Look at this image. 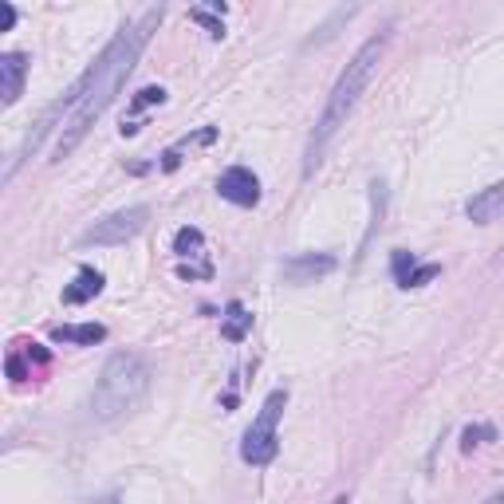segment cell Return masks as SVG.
Returning a JSON list of instances; mask_svg holds the SVG:
<instances>
[{
	"instance_id": "277c9868",
	"label": "cell",
	"mask_w": 504,
	"mask_h": 504,
	"mask_svg": "<svg viewBox=\"0 0 504 504\" xmlns=\"http://www.w3.org/2000/svg\"><path fill=\"white\" fill-rule=\"evenodd\" d=\"M284 406H288V391L284 386H276L265 406H260V414L252 418V426L245 430V438H240V461L245 465H257L265 469L276 461V450H280V418H284Z\"/></svg>"
},
{
	"instance_id": "9a60e30c",
	"label": "cell",
	"mask_w": 504,
	"mask_h": 504,
	"mask_svg": "<svg viewBox=\"0 0 504 504\" xmlns=\"http://www.w3.org/2000/svg\"><path fill=\"white\" fill-rule=\"evenodd\" d=\"M193 20H198V24H205V28H209V36L213 40H221L225 36V8L221 5H213V8H193V13H189Z\"/></svg>"
},
{
	"instance_id": "ffe728a7",
	"label": "cell",
	"mask_w": 504,
	"mask_h": 504,
	"mask_svg": "<svg viewBox=\"0 0 504 504\" xmlns=\"http://www.w3.org/2000/svg\"><path fill=\"white\" fill-rule=\"evenodd\" d=\"M331 504H347V497H335V500H331Z\"/></svg>"
},
{
	"instance_id": "52a82bcc",
	"label": "cell",
	"mask_w": 504,
	"mask_h": 504,
	"mask_svg": "<svg viewBox=\"0 0 504 504\" xmlns=\"http://www.w3.org/2000/svg\"><path fill=\"white\" fill-rule=\"evenodd\" d=\"M391 272H394L398 288H422V284H430V280L441 276V265H433V260H430V265H418L414 252L398 248L394 257H391Z\"/></svg>"
},
{
	"instance_id": "ac0fdd59",
	"label": "cell",
	"mask_w": 504,
	"mask_h": 504,
	"mask_svg": "<svg viewBox=\"0 0 504 504\" xmlns=\"http://www.w3.org/2000/svg\"><path fill=\"white\" fill-rule=\"evenodd\" d=\"M13 24H16V8L8 0H0V32H13Z\"/></svg>"
},
{
	"instance_id": "30bf717a",
	"label": "cell",
	"mask_w": 504,
	"mask_h": 504,
	"mask_svg": "<svg viewBox=\"0 0 504 504\" xmlns=\"http://www.w3.org/2000/svg\"><path fill=\"white\" fill-rule=\"evenodd\" d=\"M500 213H504V181H497V186L473 193V198L465 201V217L473 225H492Z\"/></svg>"
},
{
	"instance_id": "3957f363",
	"label": "cell",
	"mask_w": 504,
	"mask_h": 504,
	"mask_svg": "<svg viewBox=\"0 0 504 504\" xmlns=\"http://www.w3.org/2000/svg\"><path fill=\"white\" fill-rule=\"evenodd\" d=\"M150 378L154 374L142 354L134 351L111 354L95 383V394H91V418L114 422V418H126L131 410H139L146 402V394H150Z\"/></svg>"
},
{
	"instance_id": "e0dca14e",
	"label": "cell",
	"mask_w": 504,
	"mask_h": 504,
	"mask_svg": "<svg viewBox=\"0 0 504 504\" xmlns=\"http://www.w3.org/2000/svg\"><path fill=\"white\" fill-rule=\"evenodd\" d=\"M485 441H497V430H492V426H469L461 433V450L465 453H473L477 445H485Z\"/></svg>"
},
{
	"instance_id": "7c38bea8",
	"label": "cell",
	"mask_w": 504,
	"mask_h": 504,
	"mask_svg": "<svg viewBox=\"0 0 504 504\" xmlns=\"http://www.w3.org/2000/svg\"><path fill=\"white\" fill-rule=\"evenodd\" d=\"M55 343H75V347H95V343L107 339V327L102 324H60L52 327Z\"/></svg>"
},
{
	"instance_id": "5bb4252c",
	"label": "cell",
	"mask_w": 504,
	"mask_h": 504,
	"mask_svg": "<svg viewBox=\"0 0 504 504\" xmlns=\"http://www.w3.org/2000/svg\"><path fill=\"white\" fill-rule=\"evenodd\" d=\"M201 245H205V237H201V228H178V237H174V252L178 257H201Z\"/></svg>"
},
{
	"instance_id": "8992f818",
	"label": "cell",
	"mask_w": 504,
	"mask_h": 504,
	"mask_svg": "<svg viewBox=\"0 0 504 504\" xmlns=\"http://www.w3.org/2000/svg\"><path fill=\"white\" fill-rule=\"evenodd\" d=\"M217 193L228 205H240V209H252L260 205V178L252 174L248 166H228L221 178H217Z\"/></svg>"
},
{
	"instance_id": "4fadbf2b",
	"label": "cell",
	"mask_w": 504,
	"mask_h": 504,
	"mask_svg": "<svg viewBox=\"0 0 504 504\" xmlns=\"http://www.w3.org/2000/svg\"><path fill=\"white\" fill-rule=\"evenodd\" d=\"M252 331V312L240 300H228L225 315H221V335L228 343H245V335Z\"/></svg>"
},
{
	"instance_id": "5b68a950",
	"label": "cell",
	"mask_w": 504,
	"mask_h": 504,
	"mask_svg": "<svg viewBox=\"0 0 504 504\" xmlns=\"http://www.w3.org/2000/svg\"><path fill=\"white\" fill-rule=\"evenodd\" d=\"M146 221H150V205H131V209H119V213L95 221L83 237H79V245H83V248H91V245L119 248V245H126V240L139 237L142 228H146Z\"/></svg>"
},
{
	"instance_id": "ba28073f",
	"label": "cell",
	"mask_w": 504,
	"mask_h": 504,
	"mask_svg": "<svg viewBox=\"0 0 504 504\" xmlns=\"http://www.w3.org/2000/svg\"><path fill=\"white\" fill-rule=\"evenodd\" d=\"M335 272V257L331 252H304V257L284 260V280L288 284H312L319 276Z\"/></svg>"
},
{
	"instance_id": "7a4b0ae2",
	"label": "cell",
	"mask_w": 504,
	"mask_h": 504,
	"mask_svg": "<svg viewBox=\"0 0 504 504\" xmlns=\"http://www.w3.org/2000/svg\"><path fill=\"white\" fill-rule=\"evenodd\" d=\"M386 44H391V36H371L359 52L351 55V63L343 67V75L335 79V87H331V95H327V107H324V114H319L315 131H312V142H307L304 174H315V166L324 162V150L331 146V139H335L343 126H347L351 111L359 107L363 91L371 87V79H374V72H378V63H383Z\"/></svg>"
},
{
	"instance_id": "8fae6325",
	"label": "cell",
	"mask_w": 504,
	"mask_h": 504,
	"mask_svg": "<svg viewBox=\"0 0 504 504\" xmlns=\"http://www.w3.org/2000/svg\"><path fill=\"white\" fill-rule=\"evenodd\" d=\"M102 284H107V280H102V272L91 268V265H83V268L75 272V280L63 288V304H67V307H79V304L95 300V296L102 292Z\"/></svg>"
},
{
	"instance_id": "2e32d148",
	"label": "cell",
	"mask_w": 504,
	"mask_h": 504,
	"mask_svg": "<svg viewBox=\"0 0 504 504\" xmlns=\"http://www.w3.org/2000/svg\"><path fill=\"white\" fill-rule=\"evenodd\" d=\"M162 102H166V87H142L139 95L131 99V114H139L146 107H162Z\"/></svg>"
},
{
	"instance_id": "9c48e42d",
	"label": "cell",
	"mask_w": 504,
	"mask_h": 504,
	"mask_svg": "<svg viewBox=\"0 0 504 504\" xmlns=\"http://www.w3.org/2000/svg\"><path fill=\"white\" fill-rule=\"evenodd\" d=\"M24 79H28V55L24 52H5L0 55V102L13 107L24 91Z\"/></svg>"
},
{
	"instance_id": "6da1fadb",
	"label": "cell",
	"mask_w": 504,
	"mask_h": 504,
	"mask_svg": "<svg viewBox=\"0 0 504 504\" xmlns=\"http://www.w3.org/2000/svg\"><path fill=\"white\" fill-rule=\"evenodd\" d=\"M166 8H146V13L134 20V24H126L119 36H114L107 48L99 52V60L87 67V75L79 79V99H75V111L67 114L63 122V134H60V146H55V158H67L75 150L79 142L91 134V126H95L102 114H107V107L114 99H119V91L126 83V75L134 72V63H139V55L146 52V44H150V36L158 32V24H162Z\"/></svg>"
},
{
	"instance_id": "d6986e66",
	"label": "cell",
	"mask_w": 504,
	"mask_h": 504,
	"mask_svg": "<svg viewBox=\"0 0 504 504\" xmlns=\"http://www.w3.org/2000/svg\"><path fill=\"white\" fill-rule=\"evenodd\" d=\"M480 504H504V489H497V492H492V497H485Z\"/></svg>"
}]
</instances>
